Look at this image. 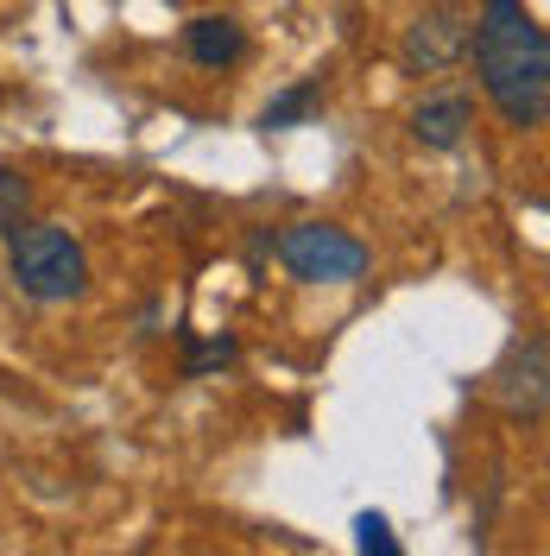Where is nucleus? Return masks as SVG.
<instances>
[{
    "instance_id": "423d86ee",
    "label": "nucleus",
    "mask_w": 550,
    "mask_h": 556,
    "mask_svg": "<svg viewBox=\"0 0 550 556\" xmlns=\"http://www.w3.org/2000/svg\"><path fill=\"white\" fill-rule=\"evenodd\" d=\"M475 127V102L462 96V89H443V96H424L412 108V139L417 146H430V152H449V146H462Z\"/></svg>"
},
{
    "instance_id": "0eeeda50",
    "label": "nucleus",
    "mask_w": 550,
    "mask_h": 556,
    "mask_svg": "<svg viewBox=\"0 0 550 556\" xmlns=\"http://www.w3.org/2000/svg\"><path fill=\"white\" fill-rule=\"evenodd\" d=\"M184 51H190V64H203V70H228L247 58V33L235 20H222V13H203V20L184 26Z\"/></svg>"
},
{
    "instance_id": "9d476101",
    "label": "nucleus",
    "mask_w": 550,
    "mask_h": 556,
    "mask_svg": "<svg viewBox=\"0 0 550 556\" xmlns=\"http://www.w3.org/2000/svg\"><path fill=\"white\" fill-rule=\"evenodd\" d=\"M26 208H33V184L0 165V235H13V228L26 222Z\"/></svg>"
},
{
    "instance_id": "7ed1b4c3",
    "label": "nucleus",
    "mask_w": 550,
    "mask_h": 556,
    "mask_svg": "<svg viewBox=\"0 0 550 556\" xmlns=\"http://www.w3.org/2000/svg\"><path fill=\"white\" fill-rule=\"evenodd\" d=\"M278 260L304 285H354L367 273V247L342 228H329V222H291L278 235Z\"/></svg>"
},
{
    "instance_id": "6e6552de",
    "label": "nucleus",
    "mask_w": 550,
    "mask_h": 556,
    "mask_svg": "<svg viewBox=\"0 0 550 556\" xmlns=\"http://www.w3.org/2000/svg\"><path fill=\"white\" fill-rule=\"evenodd\" d=\"M323 108V83L316 76H304V83H291V89H278L273 102H266V114H260V127L266 134H278V127H304L310 114Z\"/></svg>"
},
{
    "instance_id": "20e7f679",
    "label": "nucleus",
    "mask_w": 550,
    "mask_h": 556,
    "mask_svg": "<svg viewBox=\"0 0 550 556\" xmlns=\"http://www.w3.org/2000/svg\"><path fill=\"white\" fill-rule=\"evenodd\" d=\"M468 33H475V13L468 7H430V13H417L405 45H399V58L412 76H443L449 64H462L468 58Z\"/></svg>"
},
{
    "instance_id": "39448f33",
    "label": "nucleus",
    "mask_w": 550,
    "mask_h": 556,
    "mask_svg": "<svg viewBox=\"0 0 550 556\" xmlns=\"http://www.w3.org/2000/svg\"><path fill=\"white\" fill-rule=\"evenodd\" d=\"M493 392L513 417H545V336H532L507 354V367L493 374Z\"/></svg>"
},
{
    "instance_id": "f03ea898",
    "label": "nucleus",
    "mask_w": 550,
    "mask_h": 556,
    "mask_svg": "<svg viewBox=\"0 0 550 556\" xmlns=\"http://www.w3.org/2000/svg\"><path fill=\"white\" fill-rule=\"evenodd\" d=\"M7 273L13 285L38 298V304H64V298H83L89 285V260L70 228H51V222H20L7 235Z\"/></svg>"
},
{
    "instance_id": "1a4fd4ad",
    "label": "nucleus",
    "mask_w": 550,
    "mask_h": 556,
    "mask_svg": "<svg viewBox=\"0 0 550 556\" xmlns=\"http://www.w3.org/2000/svg\"><path fill=\"white\" fill-rule=\"evenodd\" d=\"M235 354H241V348L228 342V336H215V342H190L184 348V380H203V374L235 367Z\"/></svg>"
},
{
    "instance_id": "9b49d317",
    "label": "nucleus",
    "mask_w": 550,
    "mask_h": 556,
    "mask_svg": "<svg viewBox=\"0 0 550 556\" xmlns=\"http://www.w3.org/2000/svg\"><path fill=\"white\" fill-rule=\"evenodd\" d=\"M354 544H361V556H405L399 531L379 519V513H361V519H354Z\"/></svg>"
},
{
    "instance_id": "f257e3e1",
    "label": "nucleus",
    "mask_w": 550,
    "mask_h": 556,
    "mask_svg": "<svg viewBox=\"0 0 550 556\" xmlns=\"http://www.w3.org/2000/svg\"><path fill=\"white\" fill-rule=\"evenodd\" d=\"M475 70H482L487 102L518 134H538L550 114V38L525 0H482L475 33H468Z\"/></svg>"
}]
</instances>
